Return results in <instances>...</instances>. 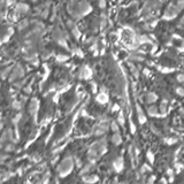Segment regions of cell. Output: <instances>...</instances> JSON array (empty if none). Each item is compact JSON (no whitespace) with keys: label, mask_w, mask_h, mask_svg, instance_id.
Listing matches in <instances>:
<instances>
[{"label":"cell","mask_w":184,"mask_h":184,"mask_svg":"<svg viewBox=\"0 0 184 184\" xmlns=\"http://www.w3.org/2000/svg\"><path fill=\"white\" fill-rule=\"evenodd\" d=\"M106 150H107V140L105 137H102V138L98 139L97 142H94L90 146V149L88 151V156L91 161H94L95 159H98L100 155L105 153Z\"/></svg>","instance_id":"1"},{"label":"cell","mask_w":184,"mask_h":184,"mask_svg":"<svg viewBox=\"0 0 184 184\" xmlns=\"http://www.w3.org/2000/svg\"><path fill=\"white\" fill-rule=\"evenodd\" d=\"M73 168H74V159L70 155H68L64 159H62L60 165L57 168V170L61 177H66L71 173Z\"/></svg>","instance_id":"2"},{"label":"cell","mask_w":184,"mask_h":184,"mask_svg":"<svg viewBox=\"0 0 184 184\" xmlns=\"http://www.w3.org/2000/svg\"><path fill=\"white\" fill-rule=\"evenodd\" d=\"M106 121H107V119H105L104 121H101V123H99V124H97L95 127H94V129H93V135L94 136H104L107 131H108V125L106 124Z\"/></svg>","instance_id":"3"},{"label":"cell","mask_w":184,"mask_h":184,"mask_svg":"<svg viewBox=\"0 0 184 184\" xmlns=\"http://www.w3.org/2000/svg\"><path fill=\"white\" fill-rule=\"evenodd\" d=\"M82 181L86 184H95L99 181V177L97 175H84L82 177Z\"/></svg>","instance_id":"4"},{"label":"cell","mask_w":184,"mask_h":184,"mask_svg":"<svg viewBox=\"0 0 184 184\" xmlns=\"http://www.w3.org/2000/svg\"><path fill=\"white\" fill-rule=\"evenodd\" d=\"M113 167H114V169L116 170V172H121L123 169V167H124V161H123V158L122 156H119L118 159H115L114 160V162H113Z\"/></svg>","instance_id":"5"},{"label":"cell","mask_w":184,"mask_h":184,"mask_svg":"<svg viewBox=\"0 0 184 184\" xmlns=\"http://www.w3.org/2000/svg\"><path fill=\"white\" fill-rule=\"evenodd\" d=\"M111 142L114 144V145H121L122 144V136L120 132H114L111 137Z\"/></svg>","instance_id":"6"},{"label":"cell","mask_w":184,"mask_h":184,"mask_svg":"<svg viewBox=\"0 0 184 184\" xmlns=\"http://www.w3.org/2000/svg\"><path fill=\"white\" fill-rule=\"evenodd\" d=\"M93 168H94V161H90V162H88L85 166H83V168L81 169V174H82V175L89 174L90 172L93 170Z\"/></svg>","instance_id":"7"},{"label":"cell","mask_w":184,"mask_h":184,"mask_svg":"<svg viewBox=\"0 0 184 184\" xmlns=\"http://www.w3.org/2000/svg\"><path fill=\"white\" fill-rule=\"evenodd\" d=\"M147 114L152 118H155V116H159V108L156 106H150L147 108Z\"/></svg>","instance_id":"8"},{"label":"cell","mask_w":184,"mask_h":184,"mask_svg":"<svg viewBox=\"0 0 184 184\" xmlns=\"http://www.w3.org/2000/svg\"><path fill=\"white\" fill-rule=\"evenodd\" d=\"M137 114H138V122L139 123H145L146 122V118H145V114L143 113L142 108L139 106H137Z\"/></svg>","instance_id":"9"},{"label":"cell","mask_w":184,"mask_h":184,"mask_svg":"<svg viewBox=\"0 0 184 184\" xmlns=\"http://www.w3.org/2000/svg\"><path fill=\"white\" fill-rule=\"evenodd\" d=\"M156 99H158V97H156V94L155 93H147L146 94V102L147 104H153L156 101Z\"/></svg>","instance_id":"10"},{"label":"cell","mask_w":184,"mask_h":184,"mask_svg":"<svg viewBox=\"0 0 184 184\" xmlns=\"http://www.w3.org/2000/svg\"><path fill=\"white\" fill-rule=\"evenodd\" d=\"M37 106H38V101H37V100H32L30 104V109H29L31 114H35V113H36V111L38 109Z\"/></svg>","instance_id":"11"},{"label":"cell","mask_w":184,"mask_h":184,"mask_svg":"<svg viewBox=\"0 0 184 184\" xmlns=\"http://www.w3.org/2000/svg\"><path fill=\"white\" fill-rule=\"evenodd\" d=\"M109 128H111V130L113 132H120V125H119V123L115 122V121H113V122L111 123Z\"/></svg>","instance_id":"12"},{"label":"cell","mask_w":184,"mask_h":184,"mask_svg":"<svg viewBox=\"0 0 184 184\" xmlns=\"http://www.w3.org/2000/svg\"><path fill=\"white\" fill-rule=\"evenodd\" d=\"M159 111H160V113L161 114H165L166 112H167V101H162L161 102V105H160V107H159Z\"/></svg>","instance_id":"13"},{"label":"cell","mask_w":184,"mask_h":184,"mask_svg":"<svg viewBox=\"0 0 184 184\" xmlns=\"http://www.w3.org/2000/svg\"><path fill=\"white\" fill-rule=\"evenodd\" d=\"M150 172H152V168H151L150 166H147L146 163L142 166V168H140V173H142V174H145V173H150Z\"/></svg>","instance_id":"14"},{"label":"cell","mask_w":184,"mask_h":184,"mask_svg":"<svg viewBox=\"0 0 184 184\" xmlns=\"http://www.w3.org/2000/svg\"><path fill=\"white\" fill-rule=\"evenodd\" d=\"M14 149H15V146H14V144L10 142V143H7L6 144V146H5V151L6 152H12V151H14Z\"/></svg>","instance_id":"15"},{"label":"cell","mask_w":184,"mask_h":184,"mask_svg":"<svg viewBox=\"0 0 184 184\" xmlns=\"http://www.w3.org/2000/svg\"><path fill=\"white\" fill-rule=\"evenodd\" d=\"M97 100L99 101V102H101V104H105V102H107V97L105 95V94H99L98 97H97Z\"/></svg>","instance_id":"16"},{"label":"cell","mask_w":184,"mask_h":184,"mask_svg":"<svg viewBox=\"0 0 184 184\" xmlns=\"http://www.w3.org/2000/svg\"><path fill=\"white\" fill-rule=\"evenodd\" d=\"M118 123H119L120 125H124L125 121H124V116H123L122 114H120V115H119V118H118Z\"/></svg>","instance_id":"17"},{"label":"cell","mask_w":184,"mask_h":184,"mask_svg":"<svg viewBox=\"0 0 184 184\" xmlns=\"http://www.w3.org/2000/svg\"><path fill=\"white\" fill-rule=\"evenodd\" d=\"M154 180H155V176H151L149 180H147V182L145 184H154Z\"/></svg>","instance_id":"18"},{"label":"cell","mask_w":184,"mask_h":184,"mask_svg":"<svg viewBox=\"0 0 184 184\" xmlns=\"http://www.w3.org/2000/svg\"><path fill=\"white\" fill-rule=\"evenodd\" d=\"M177 93H178L180 95H184V88H178V89H177Z\"/></svg>","instance_id":"19"}]
</instances>
